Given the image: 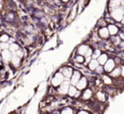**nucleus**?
<instances>
[{
  "label": "nucleus",
  "instance_id": "f257e3e1",
  "mask_svg": "<svg viewBox=\"0 0 124 114\" xmlns=\"http://www.w3.org/2000/svg\"><path fill=\"white\" fill-rule=\"evenodd\" d=\"M111 15L116 21H117V22L122 21L124 16V9L123 8H121V7L114 8V10L111 11Z\"/></svg>",
  "mask_w": 124,
  "mask_h": 114
},
{
  "label": "nucleus",
  "instance_id": "f03ea898",
  "mask_svg": "<svg viewBox=\"0 0 124 114\" xmlns=\"http://www.w3.org/2000/svg\"><path fill=\"white\" fill-rule=\"evenodd\" d=\"M62 82H63V75L60 73H56L55 76L52 79V83L54 86H57V85H61Z\"/></svg>",
  "mask_w": 124,
  "mask_h": 114
},
{
  "label": "nucleus",
  "instance_id": "7ed1b4c3",
  "mask_svg": "<svg viewBox=\"0 0 124 114\" xmlns=\"http://www.w3.org/2000/svg\"><path fill=\"white\" fill-rule=\"evenodd\" d=\"M1 54H2V58H3V60L4 61V62L8 63V62H9V61H11L13 56H12V53L9 50L5 49V50H3V52H2Z\"/></svg>",
  "mask_w": 124,
  "mask_h": 114
},
{
  "label": "nucleus",
  "instance_id": "20e7f679",
  "mask_svg": "<svg viewBox=\"0 0 124 114\" xmlns=\"http://www.w3.org/2000/svg\"><path fill=\"white\" fill-rule=\"evenodd\" d=\"M69 90V83L68 81H63L61 84V86L59 88V92L62 94H65Z\"/></svg>",
  "mask_w": 124,
  "mask_h": 114
},
{
  "label": "nucleus",
  "instance_id": "39448f33",
  "mask_svg": "<svg viewBox=\"0 0 124 114\" xmlns=\"http://www.w3.org/2000/svg\"><path fill=\"white\" fill-rule=\"evenodd\" d=\"M99 35L101 36V37H102V38H107V37H109L110 32H109V30H108V28L102 27L99 31Z\"/></svg>",
  "mask_w": 124,
  "mask_h": 114
},
{
  "label": "nucleus",
  "instance_id": "423d86ee",
  "mask_svg": "<svg viewBox=\"0 0 124 114\" xmlns=\"http://www.w3.org/2000/svg\"><path fill=\"white\" fill-rule=\"evenodd\" d=\"M114 66H115L114 61H113L112 59H109V60H107V62L106 63L105 69H106V71H107V72H111V70L114 68Z\"/></svg>",
  "mask_w": 124,
  "mask_h": 114
},
{
  "label": "nucleus",
  "instance_id": "0eeeda50",
  "mask_svg": "<svg viewBox=\"0 0 124 114\" xmlns=\"http://www.w3.org/2000/svg\"><path fill=\"white\" fill-rule=\"evenodd\" d=\"M80 79V73L78 71H75L74 73V74L72 75V80H71V83L73 85H77L78 82L79 81Z\"/></svg>",
  "mask_w": 124,
  "mask_h": 114
},
{
  "label": "nucleus",
  "instance_id": "6e6552de",
  "mask_svg": "<svg viewBox=\"0 0 124 114\" xmlns=\"http://www.w3.org/2000/svg\"><path fill=\"white\" fill-rule=\"evenodd\" d=\"M108 30H109L110 35H111V36H115V35H116V33L118 32L117 26H116L113 24H109V25H108Z\"/></svg>",
  "mask_w": 124,
  "mask_h": 114
},
{
  "label": "nucleus",
  "instance_id": "1a4fd4ad",
  "mask_svg": "<svg viewBox=\"0 0 124 114\" xmlns=\"http://www.w3.org/2000/svg\"><path fill=\"white\" fill-rule=\"evenodd\" d=\"M86 85H87L86 79L84 77V78H82L81 80L78 82V84H77V88L79 89V90H82V89H84L86 86Z\"/></svg>",
  "mask_w": 124,
  "mask_h": 114
},
{
  "label": "nucleus",
  "instance_id": "9d476101",
  "mask_svg": "<svg viewBox=\"0 0 124 114\" xmlns=\"http://www.w3.org/2000/svg\"><path fill=\"white\" fill-rule=\"evenodd\" d=\"M11 63L13 65L19 66V64H20V57H19V56L14 54V56L12 57V59H11Z\"/></svg>",
  "mask_w": 124,
  "mask_h": 114
},
{
  "label": "nucleus",
  "instance_id": "9b49d317",
  "mask_svg": "<svg viewBox=\"0 0 124 114\" xmlns=\"http://www.w3.org/2000/svg\"><path fill=\"white\" fill-rule=\"evenodd\" d=\"M62 74L66 76L67 78H70L72 76V69L70 68H62Z\"/></svg>",
  "mask_w": 124,
  "mask_h": 114
},
{
  "label": "nucleus",
  "instance_id": "f8f14e48",
  "mask_svg": "<svg viewBox=\"0 0 124 114\" xmlns=\"http://www.w3.org/2000/svg\"><path fill=\"white\" fill-rule=\"evenodd\" d=\"M88 50H89L88 46H86V45L80 46V47H78V53L81 54V55H85V53H86Z\"/></svg>",
  "mask_w": 124,
  "mask_h": 114
},
{
  "label": "nucleus",
  "instance_id": "ddd939ff",
  "mask_svg": "<svg viewBox=\"0 0 124 114\" xmlns=\"http://www.w3.org/2000/svg\"><path fill=\"white\" fill-rule=\"evenodd\" d=\"M98 64H99V62L95 59H93L90 62V64H89V68H90L91 70H94L97 67H98Z\"/></svg>",
  "mask_w": 124,
  "mask_h": 114
},
{
  "label": "nucleus",
  "instance_id": "4468645a",
  "mask_svg": "<svg viewBox=\"0 0 124 114\" xmlns=\"http://www.w3.org/2000/svg\"><path fill=\"white\" fill-rule=\"evenodd\" d=\"M98 62L100 64H106V63L107 62V56L106 54H102L99 57Z\"/></svg>",
  "mask_w": 124,
  "mask_h": 114
},
{
  "label": "nucleus",
  "instance_id": "2eb2a0df",
  "mask_svg": "<svg viewBox=\"0 0 124 114\" xmlns=\"http://www.w3.org/2000/svg\"><path fill=\"white\" fill-rule=\"evenodd\" d=\"M9 49H10V51H11L12 52H16L17 51L20 49V47H19V45L18 44H16V43H12L11 45H10V47H9Z\"/></svg>",
  "mask_w": 124,
  "mask_h": 114
},
{
  "label": "nucleus",
  "instance_id": "dca6fc26",
  "mask_svg": "<svg viewBox=\"0 0 124 114\" xmlns=\"http://www.w3.org/2000/svg\"><path fill=\"white\" fill-rule=\"evenodd\" d=\"M9 40V37H8V35H3V36L0 37V41L1 42H7V41Z\"/></svg>",
  "mask_w": 124,
  "mask_h": 114
},
{
  "label": "nucleus",
  "instance_id": "f3484780",
  "mask_svg": "<svg viewBox=\"0 0 124 114\" xmlns=\"http://www.w3.org/2000/svg\"><path fill=\"white\" fill-rule=\"evenodd\" d=\"M76 88H74V86H72V87H69V96H74L75 94H76Z\"/></svg>",
  "mask_w": 124,
  "mask_h": 114
},
{
  "label": "nucleus",
  "instance_id": "a211bd4d",
  "mask_svg": "<svg viewBox=\"0 0 124 114\" xmlns=\"http://www.w3.org/2000/svg\"><path fill=\"white\" fill-rule=\"evenodd\" d=\"M120 72H121V69H120L119 68H117L116 69H115L114 71L111 73V76H113V77H117L118 75L120 74Z\"/></svg>",
  "mask_w": 124,
  "mask_h": 114
},
{
  "label": "nucleus",
  "instance_id": "6ab92c4d",
  "mask_svg": "<svg viewBox=\"0 0 124 114\" xmlns=\"http://www.w3.org/2000/svg\"><path fill=\"white\" fill-rule=\"evenodd\" d=\"M75 60H76V62H78V63H83L84 61H85V59H84L83 56H77Z\"/></svg>",
  "mask_w": 124,
  "mask_h": 114
},
{
  "label": "nucleus",
  "instance_id": "aec40b11",
  "mask_svg": "<svg viewBox=\"0 0 124 114\" xmlns=\"http://www.w3.org/2000/svg\"><path fill=\"white\" fill-rule=\"evenodd\" d=\"M100 54H101V51H100V50H96V51H95V52L93 53V57H94V58H96V57H99L100 56H101Z\"/></svg>",
  "mask_w": 124,
  "mask_h": 114
},
{
  "label": "nucleus",
  "instance_id": "412c9836",
  "mask_svg": "<svg viewBox=\"0 0 124 114\" xmlns=\"http://www.w3.org/2000/svg\"><path fill=\"white\" fill-rule=\"evenodd\" d=\"M91 95V91L90 90H87L85 92V96H84V98H89Z\"/></svg>",
  "mask_w": 124,
  "mask_h": 114
},
{
  "label": "nucleus",
  "instance_id": "4be33fe9",
  "mask_svg": "<svg viewBox=\"0 0 124 114\" xmlns=\"http://www.w3.org/2000/svg\"><path fill=\"white\" fill-rule=\"evenodd\" d=\"M10 46L8 44V43H5V42H2V49L5 50V49H8Z\"/></svg>",
  "mask_w": 124,
  "mask_h": 114
},
{
  "label": "nucleus",
  "instance_id": "5701e85b",
  "mask_svg": "<svg viewBox=\"0 0 124 114\" xmlns=\"http://www.w3.org/2000/svg\"><path fill=\"white\" fill-rule=\"evenodd\" d=\"M23 52H22L21 50H20V49H19L18 51H17L16 52H15V55H17V56H19V57H21L22 56H23Z\"/></svg>",
  "mask_w": 124,
  "mask_h": 114
},
{
  "label": "nucleus",
  "instance_id": "b1692460",
  "mask_svg": "<svg viewBox=\"0 0 124 114\" xmlns=\"http://www.w3.org/2000/svg\"><path fill=\"white\" fill-rule=\"evenodd\" d=\"M104 80H105V83H106V84H111V80L107 76H104Z\"/></svg>",
  "mask_w": 124,
  "mask_h": 114
},
{
  "label": "nucleus",
  "instance_id": "393cba45",
  "mask_svg": "<svg viewBox=\"0 0 124 114\" xmlns=\"http://www.w3.org/2000/svg\"><path fill=\"white\" fill-rule=\"evenodd\" d=\"M62 114H72V111L70 109H69V108H67V109L63 110Z\"/></svg>",
  "mask_w": 124,
  "mask_h": 114
},
{
  "label": "nucleus",
  "instance_id": "a878e982",
  "mask_svg": "<svg viewBox=\"0 0 124 114\" xmlns=\"http://www.w3.org/2000/svg\"><path fill=\"white\" fill-rule=\"evenodd\" d=\"M91 54H93V53H92V49L89 48V50L87 51V52H86V53H85V56H86V57H88L89 56H90V55H91Z\"/></svg>",
  "mask_w": 124,
  "mask_h": 114
},
{
  "label": "nucleus",
  "instance_id": "bb28decb",
  "mask_svg": "<svg viewBox=\"0 0 124 114\" xmlns=\"http://www.w3.org/2000/svg\"><path fill=\"white\" fill-rule=\"evenodd\" d=\"M96 71L98 72V73H102V72H103V68L102 67H97L96 68Z\"/></svg>",
  "mask_w": 124,
  "mask_h": 114
},
{
  "label": "nucleus",
  "instance_id": "cd10ccee",
  "mask_svg": "<svg viewBox=\"0 0 124 114\" xmlns=\"http://www.w3.org/2000/svg\"><path fill=\"white\" fill-rule=\"evenodd\" d=\"M120 37H121L122 39L124 40V32H121V33H120Z\"/></svg>",
  "mask_w": 124,
  "mask_h": 114
},
{
  "label": "nucleus",
  "instance_id": "c85d7f7f",
  "mask_svg": "<svg viewBox=\"0 0 124 114\" xmlns=\"http://www.w3.org/2000/svg\"><path fill=\"white\" fill-rule=\"evenodd\" d=\"M122 74H123V76H124V67H123V69H122Z\"/></svg>",
  "mask_w": 124,
  "mask_h": 114
},
{
  "label": "nucleus",
  "instance_id": "c756f323",
  "mask_svg": "<svg viewBox=\"0 0 124 114\" xmlns=\"http://www.w3.org/2000/svg\"><path fill=\"white\" fill-rule=\"evenodd\" d=\"M2 49V43H0V51H1Z\"/></svg>",
  "mask_w": 124,
  "mask_h": 114
},
{
  "label": "nucleus",
  "instance_id": "7c9ffc66",
  "mask_svg": "<svg viewBox=\"0 0 124 114\" xmlns=\"http://www.w3.org/2000/svg\"><path fill=\"white\" fill-rule=\"evenodd\" d=\"M122 22H123V24H124V16H123V20H122Z\"/></svg>",
  "mask_w": 124,
  "mask_h": 114
},
{
  "label": "nucleus",
  "instance_id": "2f4dec72",
  "mask_svg": "<svg viewBox=\"0 0 124 114\" xmlns=\"http://www.w3.org/2000/svg\"><path fill=\"white\" fill-rule=\"evenodd\" d=\"M68 1H69V0H62V2H68Z\"/></svg>",
  "mask_w": 124,
  "mask_h": 114
},
{
  "label": "nucleus",
  "instance_id": "473e14b6",
  "mask_svg": "<svg viewBox=\"0 0 124 114\" xmlns=\"http://www.w3.org/2000/svg\"><path fill=\"white\" fill-rule=\"evenodd\" d=\"M115 1H117V2H120V3H121L122 0H115Z\"/></svg>",
  "mask_w": 124,
  "mask_h": 114
},
{
  "label": "nucleus",
  "instance_id": "72a5a7b5",
  "mask_svg": "<svg viewBox=\"0 0 124 114\" xmlns=\"http://www.w3.org/2000/svg\"><path fill=\"white\" fill-rule=\"evenodd\" d=\"M53 114H58V113H57V112H56V113H54Z\"/></svg>",
  "mask_w": 124,
  "mask_h": 114
},
{
  "label": "nucleus",
  "instance_id": "f704fd0d",
  "mask_svg": "<svg viewBox=\"0 0 124 114\" xmlns=\"http://www.w3.org/2000/svg\"><path fill=\"white\" fill-rule=\"evenodd\" d=\"M1 7H2V5H1V3H0V8H1Z\"/></svg>",
  "mask_w": 124,
  "mask_h": 114
},
{
  "label": "nucleus",
  "instance_id": "c9c22d12",
  "mask_svg": "<svg viewBox=\"0 0 124 114\" xmlns=\"http://www.w3.org/2000/svg\"><path fill=\"white\" fill-rule=\"evenodd\" d=\"M0 1H2V0H0Z\"/></svg>",
  "mask_w": 124,
  "mask_h": 114
},
{
  "label": "nucleus",
  "instance_id": "e433bc0d",
  "mask_svg": "<svg viewBox=\"0 0 124 114\" xmlns=\"http://www.w3.org/2000/svg\"><path fill=\"white\" fill-rule=\"evenodd\" d=\"M0 58H1V57H0Z\"/></svg>",
  "mask_w": 124,
  "mask_h": 114
}]
</instances>
